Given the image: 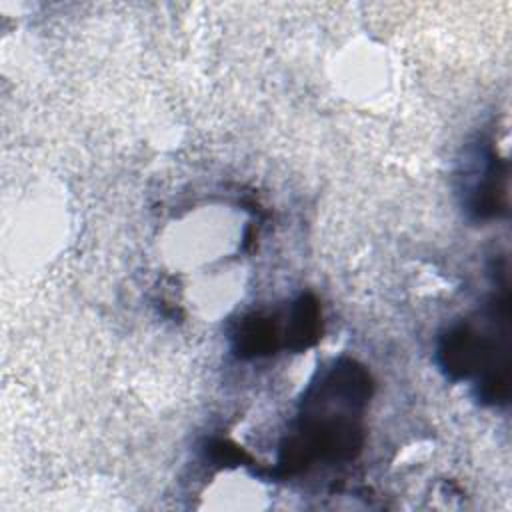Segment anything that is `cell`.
I'll use <instances>...</instances> for the list:
<instances>
[{
  "label": "cell",
  "mask_w": 512,
  "mask_h": 512,
  "mask_svg": "<svg viewBox=\"0 0 512 512\" xmlns=\"http://www.w3.org/2000/svg\"><path fill=\"white\" fill-rule=\"evenodd\" d=\"M470 156L472 164L464 170L462 206L474 222L500 218L508 210L506 162L490 142L476 144Z\"/></svg>",
  "instance_id": "cell-3"
},
{
  "label": "cell",
  "mask_w": 512,
  "mask_h": 512,
  "mask_svg": "<svg viewBox=\"0 0 512 512\" xmlns=\"http://www.w3.org/2000/svg\"><path fill=\"white\" fill-rule=\"evenodd\" d=\"M230 340L236 358L254 360L274 354L282 346V332L276 318L248 314L236 324Z\"/></svg>",
  "instance_id": "cell-4"
},
{
  "label": "cell",
  "mask_w": 512,
  "mask_h": 512,
  "mask_svg": "<svg viewBox=\"0 0 512 512\" xmlns=\"http://www.w3.org/2000/svg\"><path fill=\"white\" fill-rule=\"evenodd\" d=\"M488 330H478L470 322L448 326L436 346L440 370L452 382L476 376V398L486 406H500L510 396V296L508 280L488 304Z\"/></svg>",
  "instance_id": "cell-2"
},
{
  "label": "cell",
  "mask_w": 512,
  "mask_h": 512,
  "mask_svg": "<svg viewBox=\"0 0 512 512\" xmlns=\"http://www.w3.org/2000/svg\"><path fill=\"white\" fill-rule=\"evenodd\" d=\"M372 388L370 372L352 358H338L318 374L300 402L294 432L280 444L270 476H294L320 460H354L364 446L362 412L370 402Z\"/></svg>",
  "instance_id": "cell-1"
},
{
  "label": "cell",
  "mask_w": 512,
  "mask_h": 512,
  "mask_svg": "<svg viewBox=\"0 0 512 512\" xmlns=\"http://www.w3.org/2000/svg\"><path fill=\"white\" fill-rule=\"evenodd\" d=\"M206 452L210 454L212 462H216L220 466H224V464L238 466V464L250 462V456L230 440H212Z\"/></svg>",
  "instance_id": "cell-6"
},
{
  "label": "cell",
  "mask_w": 512,
  "mask_h": 512,
  "mask_svg": "<svg viewBox=\"0 0 512 512\" xmlns=\"http://www.w3.org/2000/svg\"><path fill=\"white\" fill-rule=\"evenodd\" d=\"M322 338V310L314 294H300L288 310L282 330V346L290 352H304Z\"/></svg>",
  "instance_id": "cell-5"
}]
</instances>
